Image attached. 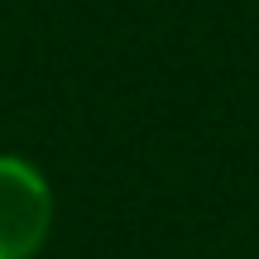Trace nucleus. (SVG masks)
<instances>
[{
	"mask_svg": "<svg viewBox=\"0 0 259 259\" xmlns=\"http://www.w3.org/2000/svg\"><path fill=\"white\" fill-rule=\"evenodd\" d=\"M53 231V187L38 163L0 154V259H34Z\"/></svg>",
	"mask_w": 259,
	"mask_h": 259,
	"instance_id": "f257e3e1",
	"label": "nucleus"
}]
</instances>
